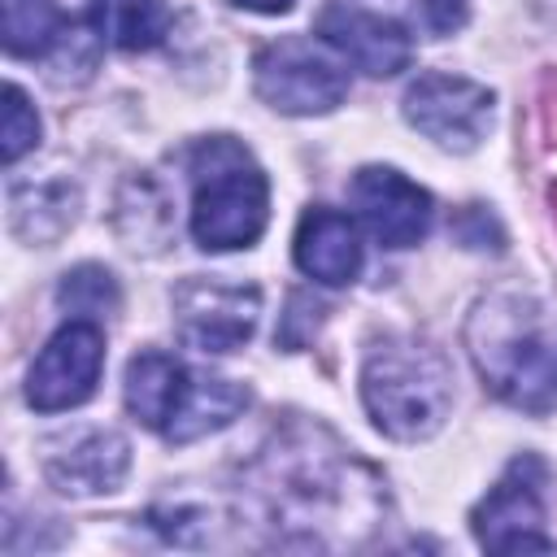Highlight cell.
I'll return each instance as SVG.
<instances>
[{
	"label": "cell",
	"instance_id": "obj_1",
	"mask_svg": "<svg viewBox=\"0 0 557 557\" xmlns=\"http://www.w3.org/2000/svg\"><path fill=\"white\" fill-rule=\"evenodd\" d=\"M361 400L383 435L413 444L444 426L453 409V370L435 344L392 335L366 352Z\"/></svg>",
	"mask_w": 557,
	"mask_h": 557
},
{
	"label": "cell",
	"instance_id": "obj_2",
	"mask_svg": "<svg viewBox=\"0 0 557 557\" xmlns=\"http://www.w3.org/2000/svg\"><path fill=\"white\" fill-rule=\"evenodd\" d=\"M466 344L483 383L500 400L527 413H544L557 405V348L544 344L531 300L522 296L479 300L466 326Z\"/></svg>",
	"mask_w": 557,
	"mask_h": 557
},
{
	"label": "cell",
	"instance_id": "obj_3",
	"mask_svg": "<svg viewBox=\"0 0 557 557\" xmlns=\"http://www.w3.org/2000/svg\"><path fill=\"white\" fill-rule=\"evenodd\" d=\"M261 470H265V496L278 522H300L309 531L313 522L318 527L348 522V513L370 509L383 487L361 461L344 457L339 444H331L326 453L309 444V431L305 440H283L274 453H265Z\"/></svg>",
	"mask_w": 557,
	"mask_h": 557
},
{
	"label": "cell",
	"instance_id": "obj_4",
	"mask_svg": "<svg viewBox=\"0 0 557 557\" xmlns=\"http://www.w3.org/2000/svg\"><path fill=\"white\" fill-rule=\"evenodd\" d=\"M270 183L248 148L231 135H209L191 152V235L200 248H248L265 231Z\"/></svg>",
	"mask_w": 557,
	"mask_h": 557
},
{
	"label": "cell",
	"instance_id": "obj_5",
	"mask_svg": "<svg viewBox=\"0 0 557 557\" xmlns=\"http://www.w3.org/2000/svg\"><path fill=\"white\" fill-rule=\"evenodd\" d=\"M252 83L270 109L292 113V117L331 113L348 96V74L300 35L265 44L252 61Z\"/></svg>",
	"mask_w": 557,
	"mask_h": 557
},
{
	"label": "cell",
	"instance_id": "obj_6",
	"mask_svg": "<svg viewBox=\"0 0 557 557\" xmlns=\"http://www.w3.org/2000/svg\"><path fill=\"white\" fill-rule=\"evenodd\" d=\"M104 370V335L100 322L87 318H70L35 357L30 374H26V400L39 413H61L83 405Z\"/></svg>",
	"mask_w": 557,
	"mask_h": 557
},
{
	"label": "cell",
	"instance_id": "obj_7",
	"mask_svg": "<svg viewBox=\"0 0 557 557\" xmlns=\"http://www.w3.org/2000/svg\"><path fill=\"white\" fill-rule=\"evenodd\" d=\"M405 122L448 152H470L487 135L492 91L461 74H422L405 91Z\"/></svg>",
	"mask_w": 557,
	"mask_h": 557
},
{
	"label": "cell",
	"instance_id": "obj_8",
	"mask_svg": "<svg viewBox=\"0 0 557 557\" xmlns=\"http://www.w3.org/2000/svg\"><path fill=\"white\" fill-rule=\"evenodd\" d=\"M261 313V292L248 283L183 278L174 287V326L178 339L196 352H235L248 344Z\"/></svg>",
	"mask_w": 557,
	"mask_h": 557
},
{
	"label": "cell",
	"instance_id": "obj_9",
	"mask_svg": "<svg viewBox=\"0 0 557 557\" xmlns=\"http://www.w3.org/2000/svg\"><path fill=\"white\" fill-rule=\"evenodd\" d=\"M544 466L535 457H518L505 479L474 505L470 527L483 548L492 553H548L553 540L544 535Z\"/></svg>",
	"mask_w": 557,
	"mask_h": 557
},
{
	"label": "cell",
	"instance_id": "obj_10",
	"mask_svg": "<svg viewBox=\"0 0 557 557\" xmlns=\"http://www.w3.org/2000/svg\"><path fill=\"white\" fill-rule=\"evenodd\" d=\"M348 205L383 248H409L431 231V191L392 165H366L348 183Z\"/></svg>",
	"mask_w": 557,
	"mask_h": 557
},
{
	"label": "cell",
	"instance_id": "obj_11",
	"mask_svg": "<svg viewBox=\"0 0 557 557\" xmlns=\"http://www.w3.org/2000/svg\"><path fill=\"white\" fill-rule=\"evenodd\" d=\"M318 35L370 78H392L413 61V39L396 17L331 4L318 17Z\"/></svg>",
	"mask_w": 557,
	"mask_h": 557
},
{
	"label": "cell",
	"instance_id": "obj_12",
	"mask_svg": "<svg viewBox=\"0 0 557 557\" xmlns=\"http://www.w3.org/2000/svg\"><path fill=\"white\" fill-rule=\"evenodd\" d=\"M131 470V444L117 431H78L48 448L44 479L61 496H104Z\"/></svg>",
	"mask_w": 557,
	"mask_h": 557
},
{
	"label": "cell",
	"instance_id": "obj_13",
	"mask_svg": "<svg viewBox=\"0 0 557 557\" xmlns=\"http://www.w3.org/2000/svg\"><path fill=\"white\" fill-rule=\"evenodd\" d=\"M292 252H296L300 274H309L313 283H326V287H344L361 274V235L348 213L326 209V205H313L300 218Z\"/></svg>",
	"mask_w": 557,
	"mask_h": 557
},
{
	"label": "cell",
	"instance_id": "obj_14",
	"mask_svg": "<svg viewBox=\"0 0 557 557\" xmlns=\"http://www.w3.org/2000/svg\"><path fill=\"white\" fill-rule=\"evenodd\" d=\"M187 379H191V370L178 357H170L161 348H144V352H135L126 361L122 400H126L131 418H139L144 426H152V431L165 435V426L174 422V413L183 405Z\"/></svg>",
	"mask_w": 557,
	"mask_h": 557
},
{
	"label": "cell",
	"instance_id": "obj_15",
	"mask_svg": "<svg viewBox=\"0 0 557 557\" xmlns=\"http://www.w3.org/2000/svg\"><path fill=\"white\" fill-rule=\"evenodd\" d=\"M244 409H248V387H239L235 379H222V374H196L191 370L187 392H183V405H178L174 422L165 426V440L170 444L200 440L209 431L231 426Z\"/></svg>",
	"mask_w": 557,
	"mask_h": 557
},
{
	"label": "cell",
	"instance_id": "obj_16",
	"mask_svg": "<svg viewBox=\"0 0 557 557\" xmlns=\"http://www.w3.org/2000/svg\"><path fill=\"white\" fill-rule=\"evenodd\" d=\"M74 187L61 178H44V183H17L9 191V222L22 239L30 244H52L61 231H70L74 222Z\"/></svg>",
	"mask_w": 557,
	"mask_h": 557
},
{
	"label": "cell",
	"instance_id": "obj_17",
	"mask_svg": "<svg viewBox=\"0 0 557 557\" xmlns=\"http://www.w3.org/2000/svg\"><path fill=\"white\" fill-rule=\"evenodd\" d=\"M174 13L165 0H96L91 26L122 52H148L165 39Z\"/></svg>",
	"mask_w": 557,
	"mask_h": 557
},
{
	"label": "cell",
	"instance_id": "obj_18",
	"mask_svg": "<svg viewBox=\"0 0 557 557\" xmlns=\"http://www.w3.org/2000/svg\"><path fill=\"white\" fill-rule=\"evenodd\" d=\"M0 30L9 57H44L61 44V9L52 0H0Z\"/></svg>",
	"mask_w": 557,
	"mask_h": 557
},
{
	"label": "cell",
	"instance_id": "obj_19",
	"mask_svg": "<svg viewBox=\"0 0 557 557\" xmlns=\"http://www.w3.org/2000/svg\"><path fill=\"white\" fill-rule=\"evenodd\" d=\"M57 300H61V309H70V318L96 322V318H109L117 309V283L104 265H78L61 278Z\"/></svg>",
	"mask_w": 557,
	"mask_h": 557
},
{
	"label": "cell",
	"instance_id": "obj_20",
	"mask_svg": "<svg viewBox=\"0 0 557 557\" xmlns=\"http://www.w3.org/2000/svg\"><path fill=\"white\" fill-rule=\"evenodd\" d=\"M35 144H39V113L26 100V91L17 83H9L4 87V122H0V157H4V165L22 161Z\"/></svg>",
	"mask_w": 557,
	"mask_h": 557
},
{
	"label": "cell",
	"instance_id": "obj_21",
	"mask_svg": "<svg viewBox=\"0 0 557 557\" xmlns=\"http://www.w3.org/2000/svg\"><path fill=\"white\" fill-rule=\"evenodd\" d=\"M413 13L426 35H453L470 17V0H413Z\"/></svg>",
	"mask_w": 557,
	"mask_h": 557
},
{
	"label": "cell",
	"instance_id": "obj_22",
	"mask_svg": "<svg viewBox=\"0 0 557 557\" xmlns=\"http://www.w3.org/2000/svg\"><path fill=\"white\" fill-rule=\"evenodd\" d=\"M239 9H252V13H287L296 0H235Z\"/></svg>",
	"mask_w": 557,
	"mask_h": 557
}]
</instances>
